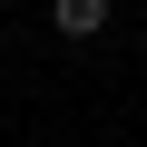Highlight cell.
Returning a JSON list of instances; mask_svg holds the SVG:
<instances>
[{"label": "cell", "instance_id": "1", "mask_svg": "<svg viewBox=\"0 0 147 147\" xmlns=\"http://www.w3.org/2000/svg\"><path fill=\"white\" fill-rule=\"evenodd\" d=\"M49 20H59V39H69V49H79V39H98V30H108V0H59Z\"/></svg>", "mask_w": 147, "mask_h": 147}]
</instances>
